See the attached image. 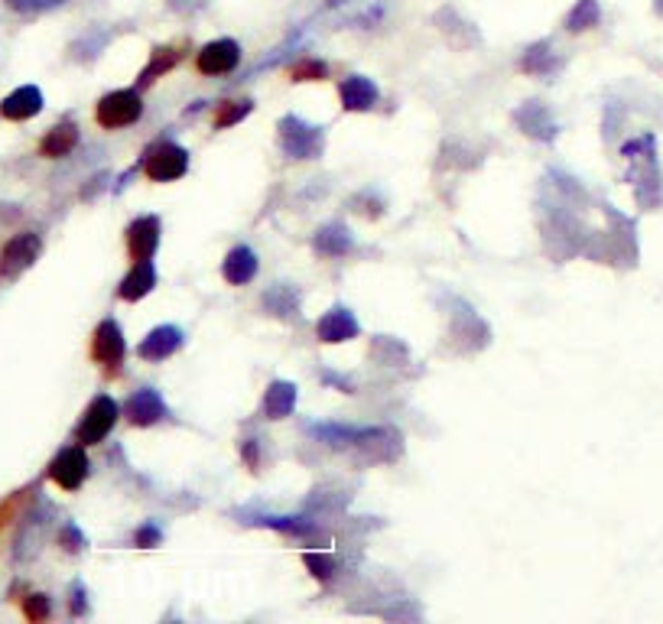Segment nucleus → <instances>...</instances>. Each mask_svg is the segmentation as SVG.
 Instances as JSON below:
<instances>
[{
  "label": "nucleus",
  "mask_w": 663,
  "mask_h": 624,
  "mask_svg": "<svg viewBox=\"0 0 663 624\" xmlns=\"http://www.w3.org/2000/svg\"><path fill=\"white\" fill-rule=\"evenodd\" d=\"M143 114V98L134 88H117L108 91L98 104H95V121L104 130H117V127H130L137 124Z\"/></svg>",
  "instance_id": "f257e3e1"
},
{
  "label": "nucleus",
  "mask_w": 663,
  "mask_h": 624,
  "mask_svg": "<svg viewBox=\"0 0 663 624\" xmlns=\"http://www.w3.org/2000/svg\"><path fill=\"white\" fill-rule=\"evenodd\" d=\"M280 147L286 150L290 160H316L325 150V137L319 127L303 124L299 117H283L280 124Z\"/></svg>",
  "instance_id": "f03ea898"
},
{
  "label": "nucleus",
  "mask_w": 663,
  "mask_h": 624,
  "mask_svg": "<svg viewBox=\"0 0 663 624\" xmlns=\"http://www.w3.org/2000/svg\"><path fill=\"white\" fill-rule=\"evenodd\" d=\"M117 416H121V407L114 403V397L98 394L95 400L88 403L82 423H78V429H75V442H82V446H95V442H101L114 429Z\"/></svg>",
  "instance_id": "7ed1b4c3"
},
{
  "label": "nucleus",
  "mask_w": 663,
  "mask_h": 624,
  "mask_svg": "<svg viewBox=\"0 0 663 624\" xmlns=\"http://www.w3.org/2000/svg\"><path fill=\"white\" fill-rule=\"evenodd\" d=\"M39 251H43V238L36 231H20L4 244L0 251V277L4 280H17L23 270H30L36 264Z\"/></svg>",
  "instance_id": "20e7f679"
},
{
  "label": "nucleus",
  "mask_w": 663,
  "mask_h": 624,
  "mask_svg": "<svg viewBox=\"0 0 663 624\" xmlns=\"http://www.w3.org/2000/svg\"><path fill=\"white\" fill-rule=\"evenodd\" d=\"M189 169V153L179 147V143H156L153 150H147V160H143V173L153 182H176L179 176H186Z\"/></svg>",
  "instance_id": "39448f33"
},
{
  "label": "nucleus",
  "mask_w": 663,
  "mask_h": 624,
  "mask_svg": "<svg viewBox=\"0 0 663 624\" xmlns=\"http://www.w3.org/2000/svg\"><path fill=\"white\" fill-rule=\"evenodd\" d=\"M88 455H85V446L78 442V446H65L56 459L49 462V478L56 481L62 491H78L85 485L88 478Z\"/></svg>",
  "instance_id": "423d86ee"
},
{
  "label": "nucleus",
  "mask_w": 663,
  "mask_h": 624,
  "mask_svg": "<svg viewBox=\"0 0 663 624\" xmlns=\"http://www.w3.org/2000/svg\"><path fill=\"white\" fill-rule=\"evenodd\" d=\"M195 65L202 75H228L241 65V46L234 39H212L199 49Z\"/></svg>",
  "instance_id": "0eeeda50"
},
{
  "label": "nucleus",
  "mask_w": 663,
  "mask_h": 624,
  "mask_svg": "<svg viewBox=\"0 0 663 624\" xmlns=\"http://www.w3.org/2000/svg\"><path fill=\"white\" fill-rule=\"evenodd\" d=\"M124 355H127V345H124L121 325L114 319H104L95 329V335H91V358L104 364V368H114V364L124 361Z\"/></svg>",
  "instance_id": "6e6552de"
},
{
  "label": "nucleus",
  "mask_w": 663,
  "mask_h": 624,
  "mask_svg": "<svg viewBox=\"0 0 663 624\" xmlns=\"http://www.w3.org/2000/svg\"><path fill=\"white\" fill-rule=\"evenodd\" d=\"M156 247H160V218L143 215L127 228V254L130 260H153Z\"/></svg>",
  "instance_id": "1a4fd4ad"
},
{
  "label": "nucleus",
  "mask_w": 663,
  "mask_h": 624,
  "mask_svg": "<svg viewBox=\"0 0 663 624\" xmlns=\"http://www.w3.org/2000/svg\"><path fill=\"white\" fill-rule=\"evenodd\" d=\"M124 416L134 426H156L166 416V403H163V397L156 394L153 387H143V390H137V394L127 397Z\"/></svg>",
  "instance_id": "9d476101"
},
{
  "label": "nucleus",
  "mask_w": 663,
  "mask_h": 624,
  "mask_svg": "<svg viewBox=\"0 0 663 624\" xmlns=\"http://www.w3.org/2000/svg\"><path fill=\"white\" fill-rule=\"evenodd\" d=\"M43 111V91L36 85H20L17 91H10V95L0 101V114L7 117V121H30Z\"/></svg>",
  "instance_id": "9b49d317"
},
{
  "label": "nucleus",
  "mask_w": 663,
  "mask_h": 624,
  "mask_svg": "<svg viewBox=\"0 0 663 624\" xmlns=\"http://www.w3.org/2000/svg\"><path fill=\"white\" fill-rule=\"evenodd\" d=\"M179 348H182V329H176V325H156L140 342L137 355L143 361H166L169 355H176Z\"/></svg>",
  "instance_id": "f8f14e48"
},
{
  "label": "nucleus",
  "mask_w": 663,
  "mask_h": 624,
  "mask_svg": "<svg viewBox=\"0 0 663 624\" xmlns=\"http://www.w3.org/2000/svg\"><path fill=\"white\" fill-rule=\"evenodd\" d=\"M316 335H319V342H325V345H342V342H348V338H355L358 335V319L351 316L348 309H329L325 316L319 319V325H316Z\"/></svg>",
  "instance_id": "ddd939ff"
},
{
  "label": "nucleus",
  "mask_w": 663,
  "mask_h": 624,
  "mask_svg": "<svg viewBox=\"0 0 663 624\" xmlns=\"http://www.w3.org/2000/svg\"><path fill=\"white\" fill-rule=\"evenodd\" d=\"M338 95H342V108L345 111H371L377 98H381V91L371 82V78L364 75H351L345 78L342 85H338Z\"/></svg>",
  "instance_id": "4468645a"
},
{
  "label": "nucleus",
  "mask_w": 663,
  "mask_h": 624,
  "mask_svg": "<svg viewBox=\"0 0 663 624\" xmlns=\"http://www.w3.org/2000/svg\"><path fill=\"white\" fill-rule=\"evenodd\" d=\"M153 286H156V267H153V260H137L134 270H130L127 277L121 280V286H117V296H121L124 303H137V299L147 296Z\"/></svg>",
  "instance_id": "2eb2a0df"
},
{
  "label": "nucleus",
  "mask_w": 663,
  "mask_h": 624,
  "mask_svg": "<svg viewBox=\"0 0 663 624\" xmlns=\"http://www.w3.org/2000/svg\"><path fill=\"white\" fill-rule=\"evenodd\" d=\"M221 277H225L231 286H244L251 283L257 277V254L251 251V247H234V251H228L225 264H221Z\"/></svg>",
  "instance_id": "dca6fc26"
},
{
  "label": "nucleus",
  "mask_w": 663,
  "mask_h": 624,
  "mask_svg": "<svg viewBox=\"0 0 663 624\" xmlns=\"http://www.w3.org/2000/svg\"><path fill=\"white\" fill-rule=\"evenodd\" d=\"M75 147H78V127H75V121L56 124L52 130H46L43 140H39V153H43L46 160H62V156H69Z\"/></svg>",
  "instance_id": "f3484780"
},
{
  "label": "nucleus",
  "mask_w": 663,
  "mask_h": 624,
  "mask_svg": "<svg viewBox=\"0 0 663 624\" xmlns=\"http://www.w3.org/2000/svg\"><path fill=\"white\" fill-rule=\"evenodd\" d=\"M296 410V384L290 381H273L264 394V416L267 420H283Z\"/></svg>",
  "instance_id": "a211bd4d"
},
{
  "label": "nucleus",
  "mask_w": 663,
  "mask_h": 624,
  "mask_svg": "<svg viewBox=\"0 0 663 624\" xmlns=\"http://www.w3.org/2000/svg\"><path fill=\"white\" fill-rule=\"evenodd\" d=\"M312 247L325 257H342L351 251V234L342 225H325V228H319L316 238H312Z\"/></svg>",
  "instance_id": "6ab92c4d"
},
{
  "label": "nucleus",
  "mask_w": 663,
  "mask_h": 624,
  "mask_svg": "<svg viewBox=\"0 0 663 624\" xmlns=\"http://www.w3.org/2000/svg\"><path fill=\"white\" fill-rule=\"evenodd\" d=\"M179 62H182V46H160L156 52H150L147 69L140 72V85H150V82H156V78L166 75L169 69H176Z\"/></svg>",
  "instance_id": "aec40b11"
},
{
  "label": "nucleus",
  "mask_w": 663,
  "mask_h": 624,
  "mask_svg": "<svg viewBox=\"0 0 663 624\" xmlns=\"http://www.w3.org/2000/svg\"><path fill=\"white\" fill-rule=\"evenodd\" d=\"M251 108H254V101L251 98H241V101H225V104H218L215 108V127L218 130H225V127H231V124H238V121H244L247 114H251Z\"/></svg>",
  "instance_id": "412c9836"
},
{
  "label": "nucleus",
  "mask_w": 663,
  "mask_h": 624,
  "mask_svg": "<svg viewBox=\"0 0 663 624\" xmlns=\"http://www.w3.org/2000/svg\"><path fill=\"white\" fill-rule=\"evenodd\" d=\"M524 72H533V75H546V72H553L556 69V59H553V52H550V43H537V46H530L527 49V56H524Z\"/></svg>",
  "instance_id": "4be33fe9"
},
{
  "label": "nucleus",
  "mask_w": 663,
  "mask_h": 624,
  "mask_svg": "<svg viewBox=\"0 0 663 624\" xmlns=\"http://www.w3.org/2000/svg\"><path fill=\"white\" fill-rule=\"evenodd\" d=\"M598 23V0H579L576 7H572V13L566 17V26L572 33H582L589 30V26Z\"/></svg>",
  "instance_id": "5701e85b"
},
{
  "label": "nucleus",
  "mask_w": 663,
  "mask_h": 624,
  "mask_svg": "<svg viewBox=\"0 0 663 624\" xmlns=\"http://www.w3.org/2000/svg\"><path fill=\"white\" fill-rule=\"evenodd\" d=\"M296 303H299V296L290 290V286H273V290L264 296V306L273 312V316H290V312H296Z\"/></svg>",
  "instance_id": "b1692460"
},
{
  "label": "nucleus",
  "mask_w": 663,
  "mask_h": 624,
  "mask_svg": "<svg viewBox=\"0 0 663 624\" xmlns=\"http://www.w3.org/2000/svg\"><path fill=\"white\" fill-rule=\"evenodd\" d=\"M303 563L312 569L316 579H332L335 576V559L329 553H303Z\"/></svg>",
  "instance_id": "393cba45"
},
{
  "label": "nucleus",
  "mask_w": 663,
  "mask_h": 624,
  "mask_svg": "<svg viewBox=\"0 0 663 624\" xmlns=\"http://www.w3.org/2000/svg\"><path fill=\"white\" fill-rule=\"evenodd\" d=\"M49 611H52V602H49V595H26L23 598V615L30 618V621H46L49 618Z\"/></svg>",
  "instance_id": "a878e982"
},
{
  "label": "nucleus",
  "mask_w": 663,
  "mask_h": 624,
  "mask_svg": "<svg viewBox=\"0 0 663 624\" xmlns=\"http://www.w3.org/2000/svg\"><path fill=\"white\" fill-rule=\"evenodd\" d=\"M290 75L293 82H322V78H329V69H325V62H299Z\"/></svg>",
  "instance_id": "bb28decb"
},
{
  "label": "nucleus",
  "mask_w": 663,
  "mask_h": 624,
  "mask_svg": "<svg viewBox=\"0 0 663 624\" xmlns=\"http://www.w3.org/2000/svg\"><path fill=\"white\" fill-rule=\"evenodd\" d=\"M65 0H7L10 10L17 13H43V10H52V7H62Z\"/></svg>",
  "instance_id": "cd10ccee"
},
{
  "label": "nucleus",
  "mask_w": 663,
  "mask_h": 624,
  "mask_svg": "<svg viewBox=\"0 0 663 624\" xmlns=\"http://www.w3.org/2000/svg\"><path fill=\"white\" fill-rule=\"evenodd\" d=\"M137 546L140 550H150V546H160V540H163V533H160V527H153V524H147V527H140L137 530Z\"/></svg>",
  "instance_id": "c85d7f7f"
},
{
  "label": "nucleus",
  "mask_w": 663,
  "mask_h": 624,
  "mask_svg": "<svg viewBox=\"0 0 663 624\" xmlns=\"http://www.w3.org/2000/svg\"><path fill=\"white\" fill-rule=\"evenodd\" d=\"M59 543H62V546H65V550H69V553H78V550H82V546H85L82 533H78V527H72V524L65 527L62 533H59Z\"/></svg>",
  "instance_id": "c756f323"
},
{
  "label": "nucleus",
  "mask_w": 663,
  "mask_h": 624,
  "mask_svg": "<svg viewBox=\"0 0 663 624\" xmlns=\"http://www.w3.org/2000/svg\"><path fill=\"white\" fill-rule=\"evenodd\" d=\"M69 605H72L75 615H85V592H82V585H75V602H69Z\"/></svg>",
  "instance_id": "7c9ffc66"
},
{
  "label": "nucleus",
  "mask_w": 663,
  "mask_h": 624,
  "mask_svg": "<svg viewBox=\"0 0 663 624\" xmlns=\"http://www.w3.org/2000/svg\"><path fill=\"white\" fill-rule=\"evenodd\" d=\"M254 439H247V446H244V459H247V465L251 468H257V446H251Z\"/></svg>",
  "instance_id": "2f4dec72"
},
{
  "label": "nucleus",
  "mask_w": 663,
  "mask_h": 624,
  "mask_svg": "<svg viewBox=\"0 0 663 624\" xmlns=\"http://www.w3.org/2000/svg\"><path fill=\"white\" fill-rule=\"evenodd\" d=\"M176 10H192V7H199V4H205V0H169Z\"/></svg>",
  "instance_id": "473e14b6"
},
{
  "label": "nucleus",
  "mask_w": 663,
  "mask_h": 624,
  "mask_svg": "<svg viewBox=\"0 0 663 624\" xmlns=\"http://www.w3.org/2000/svg\"><path fill=\"white\" fill-rule=\"evenodd\" d=\"M657 13H663V0H657Z\"/></svg>",
  "instance_id": "72a5a7b5"
}]
</instances>
